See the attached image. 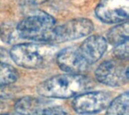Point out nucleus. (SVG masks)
I'll return each mask as SVG.
<instances>
[{
  "label": "nucleus",
  "mask_w": 129,
  "mask_h": 115,
  "mask_svg": "<svg viewBox=\"0 0 129 115\" xmlns=\"http://www.w3.org/2000/svg\"><path fill=\"white\" fill-rule=\"evenodd\" d=\"M91 87L90 80L81 74L54 76L37 87L38 93L45 98L68 99L78 96Z\"/></svg>",
  "instance_id": "obj_1"
},
{
  "label": "nucleus",
  "mask_w": 129,
  "mask_h": 115,
  "mask_svg": "<svg viewBox=\"0 0 129 115\" xmlns=\"http://www.w3.org/2000/svg\"><path fill=\"white\" fill-rule=\"evenodd\" d=\"M57 47L47 44H21L10 50V57L19 66L38 69L49 66L57 54Z\"/></svg>",
  "instance_id": "obj_2"
},
{
  "label": "nucleus",
  "mask_w": 129,
  "mask_h": 115,
  "mask_svg": "<svg viewBox=\"0 0 129 115\" xmlns=\"http://www.w3.org/2000/svg\"><path fill=\"white\" fill-rule=\"evenodd\" d=\"M55 26L54 18L44 11H35L26 15L17 25L18 36L33 41H50Z\"/></svg>",
  "instance_id": "obj_3"
},
{
  "label": "nucleus",
  "mask_w": 129,
  "mask_h": 115,
  "mask_svg": "<svg viewBox=\"0 0 129 115\" xmlns=\"http://www.w3.org/2000/svg\"><path fill=\"white\" fill-rule=\"evenodd\" d=\"M94 29L92 22L85 18L70 20L60 26H54L50 41L61 43L85 37Z\"/></svg>",
  "instance_id": "obj_4"
},
{
  "label": "nucleus",
  "mask_w": 129,
  "mask_h": 115,
  "mask_svg": "<svg viewBox=\"0 0 129 115\" xmlns=\"http://www.w3.org/2000/svg\"><path fill=\"white\" fill-rule=\"evenodd\" d=\"M120 60H111L102 63L96 69L97 80L110 87H120L128 81V67Z\"/></svg>",
  "instance_id": "obj_5"
},
{
  "label": "nucleus",
  "mask_w": 129,
  "mask_h": 115,
  "mask_svg": "<svg viewBox=\"0 0 129 115\" xmlns=\"http://www.w3.org/2000/svg\"><path fill=\"white\" fill-rule=\"evenodd\" d=\"M111 96L104 91L82 93L76 96L72 107L80 114H92L101 112L110 104Z\"/></svg>",
  "instance_id": "obj_6"
},
{
  "label": "nucleus",
  "mask_w": 129,
  "mask_h": 115,
  "mask_svg": "<svg viewBox=\"0 0 129 115\" xmlns=\"http://www.w3.org/2000/svg\"><path fill=\"white\" fill-rule=\"evenodd\" d=\"M97 17L108 23L127 20L129 14V0H101L95 9Z\"/></svg>",
  "instance_id": "obj_7"
},
{
  "label": "nucleus",
  "mask_w": 129,
  "mask_h": 115,
  "mask_svg": "<svg viewBox=\"0 0 129 115\" xmlns=\"http://www.w3.org/2000/svg\"><path fill=\"white\" fill-rule=\"evenodd\" d=\"M57 63L63 71L70 74L84 73L90 66L80 53L79 47L75 46L62 50L57 56Z\"/></svg>",
  "instance_id": "obj_8"
},
{
  "label": "nucleus",
  "mask_w": 129,
  "mask_h": 115,
  "mask_svg": "<svg viewBox=\"0 0 129 115\" xmlns=\"http://www.w3.org/2000/svg\"><path fill=\"white\" fill-rule=\"evenodd\" d=\"M107 40L101 35H91L79 46L82 56L91 66L98 61L107 49Z\"/></svg>",
  "instance_id": "obj_9"
},
{
  "label": "nucleus",
  "mask_w": 129,
  "mask_h": 115,
  "mask_svg": "<svg viewBox=\"0 0 129 115\" xmlns=\"http://www.w3.org/2000/svg\"><path fill=\"white\" fill-rule=\"evenodd\" d=\"M49 105L50 102L41 99L25 96L15 103L14 109L20 115H42Z\"/></svg>",
  "instance_id": "obj_10"
},
{
  "label": "nucleus",
  "mask_w": 129,
  "mask_h": 115,
  "mask_svg": "<svg viewBox=\"0 0 129 115\" xmlns=\"http://www.w3.org/2000/svg\"><path fill=\"white\" fill-rule=\"evenodd\" d=\"M129 96L125 92L115 99H113L107 106L106 115H129Z\"/></svg>",
  "instance_id": "obj_11"
},
{
  "label": "nucleus",
  "mask_w": 129,
  "mask_h": 115,
  "mask_svg": "<svg viewBox=\"0 0 129 115\" xmlns=\"http://www.w3.org/2000/svg\"><path fill=\"white\" fill-rule=\"evenodd\" d=\"M128 21L113 27L107 34L108 41L113 46L128 41Z\"/></svg>",
  "instance_id": "obj_12"
},
{
  "label": "nucleus",
  "mask_w": 129,
  "mask_h": 115,
  "mask_svg": "<svg viewBox=\"0 0 129 115\" xmlns=\"http://www.w3.org/2000/svg\"><path fill=\"white\" fill-rule=\"evenodd\" d=\"M18 73L17 70L11 65L0 62V86H8L17 81Z\"/></svg>",
  "instance_id": "obj_13"
},
{
  "label": "nucleus",
  "mask_w": 129,
  "mask_h": 115,
  "mask_svg": "<svg viewBox=\"0 0 129 115\" xmlns=\"http://www.w3.org/2000/svg\"><path fill=\"white\" fill-rule=\"evenodd\" d=\"M18 35L17 32V26L14 27L11 23H8L3 24L0 28V36L2 40L6 42H11L14 41L16 36Z\"/></svg>",
  "instance_id": "obj_14"
},
{
  "label": "nucleus",
  "mask_w": 129,
  "mask_h": 115,
  "mask_svg": "<svg viewBox=\"0 0 129 115\" xmlns=\"http://www.w3.org/2000/svg\"><path fill=\"white\" fill-rule=\"evenodd\" d=\"M114 47L113 53L118 60H125L128 58V41Z\"/></svg>",
  "instance_id": "obj_15"
},
{
  "label": "nucleus",
  "mask_w": 129,
  "mask_h": 115,
  "mask_svg": "<svg viewBox=\"0 0 129 115\" xmlns=\"http://www.w3.org/2000/svg\"><path fill=\"white\" fill-rule=\"evenodd\" d=\"M42 115H71L60 106L50 105L42 113Z\"/></svg>",
  "instance_id": "obj_16"
},
{
  "label": "nucleus",
  "mask_w": 129,
  "mask_h": 115,
  "mask_svg": "<svg viewBox=\"0 0 129 115\" xmlns=\"http://www.w3.org/2000/svg\"><path fill=\"white\" fill-rule=\"evenodd\" d=\"M48 0H20L21 3L25 5H36L44 3Z\"/></svg>",
  "instance_id": "obj_17"
},
{
  "label": "nucleus",
  "mask_w": 129,
  "mask_h": 115,
  "mask_svg": "<svg viewBox=\"0 0 129 115\" xmlns=\"http://www.w3.org/2000/svg\"><path fill=\"white\" fill-rule=\"evenodd\" d=\"M8 58V53L5 49L0 47V62H5Z\"/></svg>",
  "instance_id": "obj_18"
},
{
  "label": "nucleus",
  "mask_w": 129,
  "mask_h": 115,
  "mask_svg": "<svg viewBox=\"0 0 129 115\" xmlns=\"http://www.w3.org/2000/svg\"><path fill=\"white\" fill-rule=\"evenodd\" d=\"M5 87H6V86H5V87H1V86H0V98L5 97V96H8L7 92H6L5 88Z\"/></svg>",
  "instance_id": "obj_19"
},
{
  "label": "nucleus",
  "mask_w": 129,
  "mask_h": 115,
  "mask_svg": "<svg viewBox=\"0 0 129 115\" xmlns=\"http://www.w3.org/2000/svg\"><path fill=\"white\" fill-rule=\"evenodd\" d=\"M2 109H3V104L2 102H0V113H2Z\"/></svg>",
  "instance_id": "obj_20"
},
{
  "label": "nucleus",
  "mask_w": 129,
  "mask_h": 115,
  "mask_svg": "<svg viewBox=\"0 0 129 115\" xmlns=\"http://www.w3.org/2000/svg\"><path fill=\"white\" fill-rule=\"evenodd\" d=\"M0 115H11V114H2V113H0Z\"/></svg>",
  "instance_id": "obj_21"
}]
</instances>
